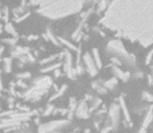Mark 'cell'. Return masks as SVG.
<instances>
[{
	"mask_svg": "<svg viewBox=\"0 0 153 133\" xmlns=\"http://www.w3.org/2000/svg\"><path fill=\"white\" fill-rule=\"evenodd\" d=\"M99 24L120 38L149 47L153 45V1L108 2Z\"/></svg>",
	"mask_w": 153,
	"mask_h": 133,
	"instance_id": "obj_1",
	"label": "cell"
},
{
	"mask_svg": "<svg viewBox=\"0 0 153 133\" xmlns=\"http://www.w3.org/2000/svg\"><path fill=\"white\" fill-rule=\"evenodd\" d=\"M84 4L83 1H43L36 13L49 20H60L80 13Z\"/></svg>",
	"mask_w": 153,
	"mask_h": 133,
	"instance_id": "obj_2",
	"label": "cell"
},
{
	"mask_svg": "<svg viewBox=\"0 0 153 133\" xmlns=\"http://www.w3.org/2000/svg\"><path fill=\"white\" fill-rule=\"evenodd\" d=\"M52 85H53V82L49 76L38 77L33 80L29 88H27L24 93H22V98L25 101L38 102L46 94H48V91Z\"/></svg>",
	"mask_w": 153,
	"mask_h": 133,
	"instance_id": "obj_3",
	"label": "cell"
},
{
	"mask_svg": "<svg viewBox=\"0 0 153 133\" xmlns=\"http://www.w3.org/2000/svg\"><path fill=\"white\" fill-rule=\"evenodd\" d=\"M106 52L108 54L114 55V57L119 58L122 61L128 64L129 66H134L135 57L127 52L123 43L119 40H114V41H111L108 43L106 46Z\"/></svg>",
	"mask_w": 153,
	"mask_h": 133,
	"instance_id": "obj_4",
	"label": "cell"
},
{
	"mask_svg": "<svg viewBox=\"0 0 153 133\" xmlns=\"http://www.w3.org/2000/svg\"><path fill=\"white\" fill-rule=\"evenodd\" d=\"M68 125H70L69 120H54L40 125L38 128V133H58Z\"/></svg>",
	"mask_w": 153,
	"mask_h": 133,
	"instance_id": "obj_5",
	"label": "cell"
},
{
	"mask_svg": "<svg viewBox=\"0 0 153 133\" xmlns=\"http://www.w3.org/2000/svg\"><path fill=\"white\" fill-rule=\"evenodd\" d=\"M64 71L70 79H74L77 76L75 68L72 66V55L69 51L64 52Z\"/></svg>",
	"mask_w": 153,
	"mask_h": 133,
	"instance_id": "obj_6",
	"label": "cell"
},
{
	"mask_svg": "<svg viewBox=\"0 0 153 133\" xmlns=\"http://www.w3.org/2000/svg\"><path fill=\"white\" fill-rule=\"evenodd\" d=\"M120 110L121 107L120 105H118L116 103L111 104L109 106V110H108V119H109V123L106 125H111L113 129H116L119 125V121H120Z\"/></svg>",
	"mask_w": 153,
	"mask_h": 133,
	"instance_id": "obj_7",
	"label": "cell"
},
{
	"mask_svg": "<svg viewBox=\"0 0 153 133\" xmlns=\"http://www.w3.org/2000/svg\"><path fill=\"white\" fill-rule=\"evenodd\" d=\"M82 59H83V64L85 66V69H87V73L90 74L91 76H96L97 73H98V68L96 66V63L94 61L93 56L90 54V53H84L83 56H82Z\"/></svg>",
	"mask_w": 153,
	"mask_h": 133,
	"instance_id": "obj_8",
	"label": "cell"
},
{
	"mask_svg": "<svg viewBox=\"0 0 153 133\" xmlns=\"http://www.w3.org/2000/svg\"><path fill=\"white\" fill-rule=\"evenodd\" d=\"M90 108L87 106L85 100L81 101V102L78 103V106L76 108L75 115L78 119H87L90 118Z\"/></svg>",
	"mask_w": 153,
	"mask_h": 133,
	"instance_id": "obj_9",
	"label": "cell"
},
{
	"mask_svg": "<svg viewBox=\"0 0 153 133\" xmlns=\"http://www.w3.org/2000/svg\"><path fill=\"white\" fill-rule=\"evenodd\" d=\"M152 121H153V107H149L147 113L144 117V121L142 122L141 128H140V130H138V133H146V131L149 128Z\"/></svg>",
	"mask_w": 153,
	"mask_h": 133,
	"instance_id": "obj_10",
	"label": "cell"
},
{
	"mask_svg": "<svg viewBox=\"0 0 153 133\" xmlns=\"http://www.w3.org/2000/svg\"><path fill=\"white\" fill-rule=\"evenodd\" d=\"M30 53V48L28 47H22V46H16L14 50L11 52V55L12 57L15 58H21L22 56H25V55L29 54Z\"/></svg>",
	"mask_w": 153,
	"mask_h": 133,
	"instance_id": "obj_11",
	"label": "cell"
},
{
	"mask_svg": "<svg viewBox=\"0 0 153 133\" xmlns=\"http://www.w3.org/2000/svg\"><path fill=\"white\" fill-rule=\"evenodd\" d=\"M111 71H113V73H114V75L116 78L121 79V80L124 82L127 81V80L130 78V74H129V72H124V71H122L119 66H113Z\"/></svg>",
	"mask_w": 153,
	"mask_h": 133,
	"instance_id": "obj_12",
	"label": "cell"
},
{
	"mask_svg": "<svg viewBox=\"0 0 153 133\" xmlns=\"http://www.w3.org/2000/svg\"><path fill=\"white\" fill-rule=\"evenodd\" d=\"M119 105L121 107V110L123 111V115L125 117V120H126L128 123H130V115H129V111L127 109V106L125 104V101H124L123 97H120V100H119Z\"/></svg>",
	"mask_w": 153,
	"mask_h": 133,
	"instance_id": "obj_13",
	"label": "cell"
},
{
	"mask_svg": "<svg viewBox=\"0 0 153 133\" xmlns=\"http://www.w3.org/2000/svg\"><path fill=\"white\" fill-rule=\"evenodd\" d=\"M12 66H13L12 57L3 58V66H2L3 72L4 73H11L12 72Z\"/></svg>",
	"mask_w": 153,
	"mask_h": 133,
	"instance_id": "obj_14",
	"label": "cell"
},
{
	"mask_svg": "<svg viewBox=\"0 0 153 133\" xmlns=\"http://www.w3.org/2000/svg\"><path fill=\"white\" fill-rule=\"evenodd\" d=\"M60 66H62V63H56V64H53V65H50V66H44L42 69L40 70V72L42 73V74H45V73H49L51 71H55V70L60 69Z\"/></svg>",
	"mask_w": 153,
	"mask_h": 133,
	"instance_id": "obj_15",
	"label": "cell"
},
{
	"mask_svg": "<svg viewBox=\"0 0 153 133\" xmlns=\"http://www.w3.org/2000/svg\"><path fill=\"white\" fill-rule=\"evenodd\" d=\"M4 30L7 33H9V34L12 36V38L18 39V32H17V30L15 29V27L13 26V24L11 22H9V23H6V24L4 25Z\"/></svg>",
	"mask_w": 153,
	"mask_h": 133,
	"instance_id": "obj_16",
	"label": "cell"
},
{
	"mask_svg": "<svg viewBox=\"0 0 153 133\" xmlns=\"http://www.w3.org/2000/svg\"><path fill=\"white\" fill-rule=\"evenodd\" d=\"M92 86H93L94 90H95V91H96L97 93H99V94L105 95L106 93H107V90H106V88H104V85L102 84V83H100V81H95V82H93Z\"/></svg>",
	"mask_w": 153,
	"mask_h": 133,
	"instance_id": "obj_17",
	"label": "cell"
},
{
	"mask_svg": "<svg viewBox=\"0 0 153 133\" xmlns=\"http://www.w3.org/2000/svg\"><path fill=\"white\" fill-rule=\"evenodd\" d=\"M67 88H68V86H67L66 84L62 85L60 90H58L57 92H55V94H54L53 96H51V97H50V99H49V103L52 102V101H54V100L57 99V98L62 97V96H63V95L65 94V92L67 91Z\"/></svg>",
	"mask_w": 153,
	"mask_h": 133,
	"instance_id": "obj_18",
	"label": "cell"
},
{
	"mask_svg": "<svg viewBox=\"0 0 153 133\" xmlns=\"http://www.w3.org/2000/svg\"><path fill=\"white\" fill-rule=\"evenodd\" d=\"M118 84V78H116V77H114V78L109 79V80H107V81H105L104 83H103V85H104V88H106V90H114L116 86H117Z\"/></svg>",
	"mask_w": 153,
	"mask_h": 133,
	"instance_id": "obj_19",
	"label": "cell"
},
{
	"mask_svg": "<svg viewBox=\"0 0 153 133\" xmlns=\"http://www.w3.org/2000/svg\"><path fill=\"white\" fill-rule=\"evenodd\" d=\"M92 56H93L94 61H95V63H96V66L98 69H100V68H102V61L101 59H100V54H99V51H98V49L94 48L93 49V52H92Z\"/></svg>",
	"mask_w": 153,
	"mask_h": 133,
	"instance_id": "obj_20",
	"label": "cell"
},
{
	"mask_svg": "<svg viewBox=\"0 0 153 133\" xmlns=\"http://www.w3.org/2000/svg\"><path fill=\"white\" fill-rule=\"evenodd\" d=\"M46 34H47V36H48L49 41H51V42L53 43L55 46H60V45H62V44L60 43V41H58V39H57L56 36L53 34V32L51 31V29L47 28V30H46Z\"/></svg>",
	"mask_w": 153,
	"mask_h": 133,
	"instance_id": "obj_21",
	"label": "cell"
},
{
	"mask_svg": "<svg viewBox=\"0 0 153 133\" xmlns=\"http://www.w3.org/2000/svg\"><path fill=\"white\" fill-rule=\"evenodd\" d=\"M57 39H58V41H60V43L62 44V45H65L68 49H70V50H74V51H77V49H78V48H76L75 46L73 45V44H72L71 42H69V41L65 40L64 38H60V36H58Z\"/></svg>",
	"mask_w": 153,
	"mask_h": 133,
	"instance_id": "obj_22",
	"label": "cell"
},
{
	"mask_svg": "<svg viewBox=\"0 0 153 133\" xmlns=\"http://www.w3.org/2000/svg\"><path fill=\"white\" fill-rule=\"evenodd\" d=\"M101 104H102V100H100L99 98H93L92 99V105L90 106V112L98 109Z\"/></svg>",
	"mask_w": 153,
	"mask_h": 133,
	"instance_id": "obj_23",
	"label": "cell"
},
{
	"mask_svg": "<svg viewBox=\"0 0 153 133\" xmlns=\"http://www.w3.org/2000/svg\"><path fill=\"white\" fill-rule=\"evenodd\" d=\"M2 14H3V17H2V20L6 23H9V6H3L2 7Z\"/></svg>",
	"mask_w": 153,
	"mask_h": 133,
	"instance_id": "obj_24",
	"label": "cell"
},
{
	"mask_svg": "<svg viewBox=\"0 0 153 133\" xmlns=\"http://www.w3.org/2000/svg\"><path fill=\"white\" fill-rule=\"evenodd\" d=\"M54 110H55L54 106L52 105V104H48L47 107L45 108V110H44V112H43V115H44V117H47V115H53Z\"/></svg>",
	"mask_w": 153,
	"mask_h": 133,
	"instance_id": "obj_25",
	"label": "cell"
},
{
	"mask_svg": "<svg viewBox=\"0 0 153 133\" xmlns=\"http://www.w3.org/2000/svg\"><path fill=\"white\" fill-rule=\"evenodd\" d=\"M57 57H60V54H53V55H51V56H49V57H46V58H44V59H42V61H40V64L43 66V65L48 64V63H50V61H53L54 59Z\"/></svg>",
	"mask_w": 153,
	"mask_h": 133,
	"instance_id": "obj_26",
	"label": "cell"
},
{
	"mask_svg": "<svg viewBox=\"0 0 153 133\" xmlns=\"http://www.w3.org/2000/svg\"><path fill=\"white\" fill-rule=\"evenodd\" d=\"M108 6V2H105V1H101V2H98V6H97V12L101 13L104 12L107 9Z\"/></svg>",
	"mask_w": 153,
	"mask_h": 133,
	"instance_id": "obj_27",
	"label": "cell"
},
{
	"mask_svg": "<svg viewBox=\"0 0 153 133\" xmlns=\"http://www.w3.org/2000/svg\"><path fill=\"white\" fill-rule=\"evenodd\" d=\"M1 42L4 43V44H7L9 46H16L17 42H18V39H16V38H9V39H2L1 40Z\"/></svg>",
	"mask_w": 153,
	"mask_h": 133,
	"instance_id": "obj_28",
	"label": "cell"
},
{
	"mask_svg": "<svg viewBox=\"0 0 153 133\" xmlns=\"http://www.w3.org/2000/svg\"><path fill=\"white\" fill-rule=\"evenodd\" d=\"M16 77L20 80H24V79H29L31 77V74L29 72H23V73H19L16 75Z\"/></svg>",
	"mask_w": 153,
	"mask_h": 133,
	"instance_id": "obj_29",
	"label": "cell"
},
{
	"mask_svg": "<svg viewBox=\"0 0 153 133\" xmlns=\"http://www.w3.org/2000/svg\"><path fill=\"white\" fill-rule=\"evenodd\" d=\"M29 15H30V12H26L25 14H23V15H21V16H19L18 18L14 19V20H15L16 23H20V22L24 21V20H26L27 17H28Z\"/></svg>",
	"mask_w": 153,
	"mask_h": 133,
	"instance_id": "obj_30",
	"label": "cell"
},
{
	"mask_svg": "<svg viewBox=\"0 0 153 133\" xmlns=\"http://www.w3.org/2000/svg\"><path fill=\"white\" fill-rule=\"evenodd\" d=\"M142 96H143V99L148 102H153V95H151L149 92H144Z\"/></svg>",
	"mask_w": 153,
	"mask_h": 133,
	"instance_id": "obj_31",
	"label": "cell"
},
{
	"mask_svg": "<svg viewBox=\"0 0 153 133\" xmlns=\"http://www.w3.org/2000/svg\"><path fill=\"white\" fill-rule=\"evenodd\" d=\"M17 86H19L20 88H24L25 91H26L27 88H28V85L26 84L24 82V80H20V79H18V81H17Z\"/></svg>",
	"mask_w": 153,
	"mask_h": 133,
	"instance_id": "obj_32",
	"label": "cell"
},
{
	"mask_svg": "<svg viewBox=\"0 0 153 133\" xmlns=\"http://www.w3.org/2000/svg\"><path fill=\"white\" fill-rule=\"evenodd\" d=\"M111 61L114 63V64H115L114 66H119V65L122 64V61H121V59H119V58H117V57H111Z\"/></svg>",
	"mask_w": 153,
	"mask_h": 133,
	"instance_id": "obj_33",
	"label": "cell"
},
{
	"mask_svg": "<svg viewBox=\"0 0 153 133\" xmlns=\"http://www.w3.org/2000/svg\"><path fill=\"white\" fill-rule=\"evenodd\" d=\"M27 61H28V63H36V57H34V55H32L31 53H29V54H27Z\"/></svg>",
	"mask_w": 153,
	"mask_h": 133,
	"instance_id": "obj_34",
	"label": "cell"
},
{
	"mask_svg": "<svg viewBox=\"0 0 153 133\" xmlns=\"http://www.w3.org/2000/svg\"><path fill=\"white\" fill-rule=\"evenodd\" d=\"M152 57H153V50H151L147 55V59H146V64H150V61H152Z\"/></svg>",
	"mask_w": 153,
	"mask_h": 133,
	"instance_id": "obj_35",
	"label": "cell"
},
{
	"mask_svg": "<svg viewBox=\"0 0 153 133\" xmlns=\"http://www.w3.org/2000/svg\"><path fill=\"white\" fill-rule=\"evenodd\" d=\"M53 74H54V77H55V78H60V76H62V71H60V69H57L54 71Z\"/></svg>",
	"mask_w": 153,
	"mask_h": 133,
	"instance_id": "obj_36",
	"label": "cell"
},
{
	"mask_svg": "<svg viewBox=\"0 0 153 133\" xmlns=\"http://www.w3.org/2000/svg\"><path fill=\"white\" fill-rule=\"evenodd\" d=\"M38 38H39L38 36H32V34H30L29 36H27L26 39H27V41H33V40H38Z\"/></svg>",
	"mask_w": 153,
	"mask_h": 133,
	"instance_id": "obj_37",
	"label": "cell"
},
{
	"mask_svg": "<svg viewBox=\"0 0 153 133\" xmlns=\"http://www.w3.org/2000/svg\"><path fill=\"white\" fill-rule=\"evenodd\" d=\"M151 69H152V75L149 76V82H150V84H153V66Z\"/></svg>",
	"mask_w": 153,
	"mask_h": 133,
	"instance_id": "obj_38",
	"label": "cell"
},
{
	"mask_svg": "<svg viewBox=\"0 0 153 133\" xmlns=\"http://www.w3.org/2000/svg\"><path fill=\"white\" fill-rule=\"evenodd\" d=\"M3 91V83H2V78H1V74H0V92Z\"/></svg>",
	"mask_w": 153,
	"mask_h": 133,
	"instance_id": "obj_39",
	"label": "cell"
},
{
	"mask_svg": "<svg viewBox=\"0 0 153 133\" xmlns=\"http://www.w3.org/2000/svg\"><path fill=\"white\" fill-rule=\"evenodd\" d=\"M16 133H32V132H30V131H28L27 129H24V128H23V130L22 131H17Z\"/></svg>",
	"mask_w": 153,
	"mask_h": 133,
	"instance_id": "obj_40",
	"label": "cell"
},
{
	"mask_svg": "<svg viewBox=\"0 0 153 133\" xmlns=\"http://www.w3.org/2000/svg\"><path fill=\"white\" fill-rule=\"evenodd\" d=\"M3 51H4V47H3V46H0V57H1Z\"/></svg>",
	"mask_w": 153,
	"mask_h": 133,
	"instance_id": "obj_41",
	"label": "cell"
},
{
	"mask_svg": "<svg viewBox=\"0 0 153 133\" xmlns=\"http://www.w3.org/2000/svg\"><path fill=\"white\" fill-rule=\"evenodd\" d=\"M3 30H4V27H3V25L1 24V23H0V33L2 32Z\"/></svg>",
	"mask_w": 153,
	"mask_h": 133,
	"instance_id": "obj_42",
	"label": "cell"
},
{
	"mask_svg": "<svg viewBox=\"0 0 153 133\" xmlns=\"http://www.w3.org/2000/svg\"><path fill=\"white\" fill-rule=\"evenodd\" d=\"M2 17H3V14H2V9H0V20L2 19Z\"/></svg>",
	"mask_w": 153,
	"mask_h": 133,
	"instance_id": "obj_43",
	"label": "cell"
},
{
	"mask_svg": "<svg viewBox=\"0 0 153 133\" xmlns=\"http://www.w3.org/2000/svg\"><path fill=\"white\" fill-rule=\"evenodd\" d=\"M0 7H1V4H0Z\"/></svg>",
	"mask_w": 153,
	"mask_h": 133,
	"instance_id": "obj_44",
	"label": "cell"
},
{
	"mask_svg": "<svg viewBox=\"0 0 153 133\" xmlns=\"http://www.w3.org/2000/svg\"><path fill=\"white\" fill-rule=\"evenodd\" d=\"M0 96H1V94H0Z\"/></svg>",
	"mask_w": 153,
	"mask_h": 133,
	"instance_id": "obj_45",
	"label": "cell"
},
{
	"mask_svg": "<svg viewBox=\"0 0 153 133\" xmlns=\"http://www.w3.org/2000/svg\"><path fill=\"white\" fill-rule=\"evenodd\" d=\"M58 133H60V132H58Z\"/></svg>",
	"mask_w": 153,
	"mask_h": 133,
	"instance_id": "obj_46",
	"label": "cell"
}]
</instances>
